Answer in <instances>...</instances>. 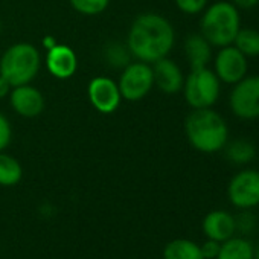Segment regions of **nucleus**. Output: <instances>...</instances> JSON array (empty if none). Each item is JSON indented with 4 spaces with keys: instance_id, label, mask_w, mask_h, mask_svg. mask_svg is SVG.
I'll return each mask as SVG.
<instances>
[{
    "instance_id": "1",
    "label": "nucleus",
    "mask_w": 259,
    "mask_h": 259,
    "mask_svg": "<svg viewBox=\"0 0 259 259\" xmlns=\"http://www.w3.org/2000/svg\"><path fill=\"white\" fill-rule=\"evenodd\" d=\"M176 43V31L168 19L156 13H144L135 19L126 37V49L138 61L148 64L169 55Z\"/></svg>"
},
{
    "instance_id": "2",
    "label": "nucleus",
    "mask_w": 259,
    "mask_h": 259,
    "mask_svg": "<svg viewBox=\"0 0 259 259\" xmlns=\"http://www.w3.org/2000/svg\"><path fill=\"white\" fill-rule=\"evenodd\" d=\"M185 133L191 147L204 154L224 150L229 141L227 123L212 107L192 110L185 120Z\"/></svg>"
},
{
    "instance_id": "3",
    "label": "nucleus",
    "mask_w": 259,
    "mask_h": 259,
    "mask_svg": "<svg viewBox=\"0 0 259 259\" xmlns=\"http://www.w3.org/2000/svg\"><path fill=\"white\" fill-rule=\"evenodd\" d=\"M241 29V16L232 2L218 0L203 11L200 20V34L215 48H224L233 43Z\"/></svg>"
},
{
    "instance_id": "4",
    "label": "nucleus",
    "mask_w": 259,
    "mask_h": 259,
    "mask_svg": "<svg viewBox=\"0 0 259 259\" xmlns=\"http://www.w3.org/2000/svg\"><path fill=\"white\" fill-rule=\"evenodd\" d=\"M41 67L38 49L31 43H16L0 57V75L13 87L31 84Z\"/></svg>"
},
{
    "instance_id": "5",
    "label": "nucleus",
    "mask_w": 259,
    "mask_h": 259,
    "mask_svg": "<svg viewBox=\"0 0 259 259\" xmlns=\"http://www.w3.org/2000/svg\"><path fill=\"white\" fill-rule=\"evenodd\" d=\"M183 95L192 110L210 108L217 104L221 92V81L209 67L191 69L183 82Z\"/></svg>"
},
{
    "instance_id": "6",
    "label": "nucleus",
    "mask_w": 259,
    "mask_h": 259,
    "mask_svg": "<svg viewBox=\"0 0 259 259\" xmlns=\"http://www.w3.org/2000/svg\"><path fill=\"white\" fill-rule=\"evenodd\" d=\"M122 99L128 102L142 101L154 87L153 67L144 61L128 63L119 76L117 81Z\"/></svg>"
},
{
    "instance_id": "7",
    "label": "nucleus",
    "mask_w": 259,
    "mask_h": 259,
    "mask_svg": "<svg viewBox=\"0 0 259 259\" xmlns=\"http://www.w3.org/2000/svg\"><path fill=\"white\" fill-rule=\"evenodd\" d=\"M229 107L232 113L244 120L259 117V76H244L233 84L229 96Z\"/></svg>"
},
{
    "instance_id": "8",
    "label": "nucleus",
    "mask_w": 259,
    "mask_h": 259,
    "mask_svg": "<svg viewBox=\"0 0 259 259\" xmlns=\"http://www.w3.org/2000/svg\"><path fill=\"white\" fill-rule=\"evenodd\" d=\"M227 198L239 210L259 206V171L242 169L227 185Z\"/></svg>"
},
{
    "instance_id": "9",
    "label": "nucleus",
    "mask_w": 259,
    "mask_h": 259,
    "mask_svg": "<svg viewBox=\"0 0 259 259\" xmlns=\"http://www.w3.org/2000/svg\"><path fill=\"white\" fill-rule=\"evenodd\" d=\"M248 63L247 57L241 54L233 45L220 48L213 61V72L218 79L224 84H236L247 76Z\"/></svg>"
},
{
    "instance_id": "10",
    "label": "nucleus",
    "mask_w": 259,
    "mask_h": 259,
    "mask_svg": "<svg viewBox=\"0 0 259 259\" xmlns=\"http://www.w3.org/2000/svg\"><path fill=\"white\" fill-rule=\"evenodd\" d=\"M87 96L90 104L102 114H110L117 110L122 101L119 85L108 76H96L89 82Z\"/></svg>"
},
{
    "instance_id": "11",
    "label": "nucleus",
    "mask_w": 259,
    "mask_h": 259,
    "mask_svg": "<svg viewBox=\"0 0 259 259\" xmlns=\"http://www.w3.org/2000/svg\"><path fill=\"white\" fill-rule=\"evenodd\" d=\"M8 98L14 111L23 117H37L45 110L43 93L31 84L13 87Z\"/></svg>"
},
{
    "instance_id": "12",
    "label": "nucleus",
    "mask_w": 259,
    "mask_h": 259,
    "mask_svg": "<svg viewBox=\"0 0 259 259\" xmlns=\"http://www.w3.org/2000/svg\"><path fill=\"white\" fill-rule=\"evenodd\" d=\"M46 67L52 76L58 79H69L78 69V58L72 48L66 45H54L48 49Z\"/></svg>"
},
{
    "instance_id": "13",
    "label": "nucleus",
    "mask_w": 259,
    "mask_h": 259,
    "mask_svg": "<svg viewBox=\"0 0 259 259\" xmlns=\"http://www.w3.org/2000/svg\"><path fill=\"white\" fill-rule=\"evenodd\" d=\"M153 75H154V85H157L163 93L166 95H174L182 92L183 82H185V75L180 69V66L165 57L153 63Z\"/></svg>"
},
{
    "instance_id": "14",
    "label": "nucleus",
    "mask_w": 259,
    "mask_h": 259,
    "mask_svg": "<svg viewBox=\"0 0 259 259\" xmlns=\"http://www.w3.org/2000/svg\"><path fill=\"white\" fill-rule=\"evenodd\" d=\"M201 230L207 239L224 242L236 233L235 217L223 209L210 210L201 221Z\"/></svg>"
},
{
    "instance_id": "15",
    "label": "nucleus",
    "mask_w": 259,
    "mask_h": 259,
    "mask_svg": "<svg viewBox=\"0 0 259 259\" xmlns=\"http://www.w3.org/2000/svg\"><path fill=\"white\" fill-rule=\"evenodd\" d=\"M185 55L191 69L207 67L212 60V45L201 34H192L185 41Z\"/></svg>"
},
{
    "instance_id": "16",
    "label": "nucleus",
    "mask_w": 259,
    "mask_h": 259,
    "mask_svg": "<svg viewBox=\"0 0 259 259\" xmlns=\"http://www.w3.org/2000/svg\"><path fill=\"white\" fill-rule=\"evenodd\" d=\"M162 257L163 259H204L201 254L200 244L186 238H177L169 241L162 251Z\"/></svg>"
},
{
    "instance_id": "17",
    "label": "nucleus",
    "mask_w": 259,
    "mask_h": 259,
    "mask_svg": "<svg viewBox=\"0 0 259 259\" xmlns=\"http://www.w3.org/2000/svg\"><path fill=\"white\" fill-rule=\"evenodd\" d=\"M254 256V245L242 238V236H232L221 242L220 253L217 259H253Z\"/></svg>"
},
{
    "instance_id": "18",
    "label": "nucleus",
    "mask_w": 259,
    "mask_h": 259,
    "mask_svg": "<svg viewBox=\"0 0 259 259\" xmlns=\"http://www.w3.org/2000/svg\"><path fill=\"white\" fill-rule=\"evenodd\" d=\"M23 177V168L20 162L7 154L5 151H0V186L11 188L20 183Z\"/></svg>"
},
{
    "instance_id": "19",
    "label": "nucleus",
    "mask_w": 259,
    "mask_h": 259,
    "mask_svg": "<svg viewBox=\"0 0 259 259\" xmlns=\"http://www.w3.org/2000/svg\"><path fill=\"white\" fill-rule=\"evenodd\" d=\"M226 150V156L232 163L236 165H245L248 162H251L256 156V148L251 142L248 141H233L230 144H226L224 147Z\"/></svg>"
},
{
    "instance_id": "20",
    "label": "nucleus",
    "mask_w": 259,
    "mask_h": 259,
    "mask_svg": "<svg viewBox=\"0 0 259 259\" xmlns=\"http://www.w3.org/2000/svg\"><path fill=\"white\" fill-rule=\"evenodd\" d=\"M232 45L247 58L259 57V31L250 28H241Z\"/></svg>"
},
{
    "instance_id": "21",
    "label": "nucleus",
    "mask_w": 259,
    "mask_h": 259,
    "mask_svg": "<svg viewBox=\"0 0 259 259\" xmlns=\"http://www.w3.org/2000/svg\"><path fill=\"white\" fill-rule=\"evenodd\" d=\"M69 2L72 8L82 16L102 14L110 5V0H69Z\"/></svg>"
},
{
    "instance_id": "22",
    "label": "nucleus",
    "mask_w": 259,
    "mask_h": 259,
    "mask_svg": "<svg viewBox=\"0 0 259 259\" xmlns=\"http://www.w3.org/2000/svg\"><path fill=\"white\" fill-rule=\"evenodd\" d=\"M235 226H236V232H239L241 235H248L254 232L257 226V220L250 212V209H244L238 217H235Z\"/></svg>"
},
{
    "instance_id": "23",
    "label": "nucleus",
    "mask_w": 259,
    "mask_h": 259,
    "mask_svg": "<svg viewBox=\"0 0 259 259\" xmlns=\"http://www.w3.org/2000/svg\"><path fill=\"white\" fill-rule=\"evenodd\" d=\"M174 2L183 14L189 16L200 14L207 7V0H174Z\"/></svg>"
},
{
    "instance_id": "24",
    "label": "nucleus",
    "mask_w": 259,
    "mask_h": 259,
    "mask_svg": "<svg viewBox=\"0 0 259 259\" xmlns=\"http://www.w3.org/2000/svg\"><path fill=\"white\" fill-rule=\"evenodd\" d=\"M13 141V126L10 119L0 113V151H5Z\"/></svg>"
},
{
    "instance_id": "25",
    "label": "nucleus",
    "mask_w": 259,
    "mask_h": 259,
    "mask_svg": "<svg viewBox=\"0 0 259 259\" xmlns=\"http://www.w3.org/2000/svg\"><path fill=\"white\" fill-rule=\"evenodd\" d=\"M128 49H123L119 45H113L110 51H107V58L110 61V64L114 66H122L125 67L130 61H128Z\"/></svg>"
},
{
    "instance_id": "26",
    "label": "nucleus",
    "mask_w": 259,
    "mask_h": 259,
    "mask_svg": "<svg viewBox=\"0 0 259 259\" xmlns=\"http://www.w3.org/2000/svg\"><path fill=\"white\" fill-rule=\"evenodd\" d=\"M220 247H221V242L218 241H213V239H206L200 248H201V254L204 259H217L218 253H220Z\"/></svg>"
},
{
    "instance_id": "27",
    "label": "nucleus",
    "mask_w": 259,
    "mask_h": 259,
    "mask_svg": "<svg viewBox=\"0 0 259 259\" xmlns=\"http://www.w3.org/2000/svg\"><path fill=\"white\" fill-rule=\"evenodd\" d=\"M11 90H13V85L8 82V79H5L2 75H0V99L10 96Z\"/></svg>"
},
{
    "instance_id": "28",
    "label": "nucleus",
    "mask_w": 259,
    "mask_h": 259,
    "mask_svg": "<svg viewBox=\"0 0 259 259\" xmlns=\"http://www.w3.org/2000/svg\"><path fill=\"white\" fill-rule=\"evenodd\" d=\"M232 4L236 8H242V10H248L253 8L259 4V0H232Z\"/></svg>"
},
{
    "instance_id": "29",
    "label": "nucleus",
    "mask_w": 259,
    "mask_h": 259,
    "mask_svg": "<svg viewBox=\"0 0 259 259\" xmlns=\"http://www.w3.org/2000/svg\"><path fill=\"white\" fill-rule=\"evenodd\" d=\"M253 259H259V245L254 248V256H253Z\"/></svg>"
},
{
    "instance_id": "30",
    "label": "nucleus",
    "mask_w": 259,
    "mask_h": 259,
    "mask_svg": "<svg viewBox=\"0 0 259 259\" xmlns=\"http://www.w3.org/2000/svg\"><path fill=\"white\" fill-rule=\"evenodd\" d=\"M0 32H2V23H0Z\"/></svg>"
}]
</instances>
